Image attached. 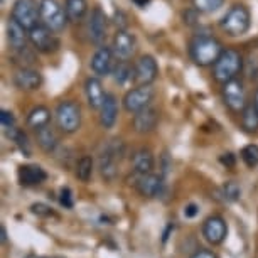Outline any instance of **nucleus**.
I'll return each instance as SVG.
<instances>
[{
	"label": "nucleus",
	"mask_w": 258,
	"mask_h": 258,
	"mask_svg": "<svg viewBox=\"0 0 258 258\" xmlns=\"http://www.w3.org/2000/svg\"><path fill=\"white\" fill-rule=\"evenodd\" d=\"M223 44L213 36H198L189 44V56L198 66H213L221 56Z\"/></svg>",
	"instance_id": "nucleus-1"
},
{
	"label": "nucleus",
	"mask_w": 258,
	"mask_h": 258,
	"mask_svg": "<svg viewBox=\"0 0 258 258\" xmlns=\"http://www.w3.org/2000/svg\"><path fill=\"white\" fill-rule=\"evenodd\" d=\"M125 155V145L121 140L113 139L105 145L98 157V169L105 181H113L118 174L120 162Z\"/></svg>",
	"instance_id": "nucleus-2"
},
{
	"label": "nucleus",
	"mask_w": 258,
	"mask_h": 258,
	"mask_svg": "<svg viewBox=\"0 0 258 258\" xmlns=\"http://www.w3.org/2000/svg\"><path fill=\"white\" fill-rule=\"evenodd\" d=\"M243 70V56L236 49H225L213 64V76L218 83L235 80Z\"/></svg>",
	"instance_id": "nucleus-3"
},
{
	"label": "nucleus",
	"mask_w": 258,
	"mask_h": 258,
	"mask_svg": "<svg viewBox=\"0 0 258 258\" xmlns=\"http://www.w3.org/2000/svg\"><path fill=\"white\" fill-rule=\"evenodd\" d=\"M220 26L230 37H240L243 34H246L248 29L251 26L250 11H248L245 6H241V4H235V6L223 16V19L220 21Z\"/></svg>",
	"instance_id": "nucleus-4"
},
{
	"label": "nucleus",
	"mask_w": 258,
	"mask_h": 258,
	"mask_svg": "<svg viewBox=\"0 0 258 258\" xmlns=\"http://www.w3.org/2000/svg\"><path fill=\"white\" fill-rule=\"evenodd\" d=\"M39 16H41V22L56 34L64 31L68 21H70L66 9L57 0H41L39 2Z\"/></svg>",
	"instance_id": "nucleus-5"
},
{
	"label": "nucleus",
	"mask_w": 258,
	"mask_h": 258,
	"mask_svg": "<svg viewBox=\"0 0 258 258\" xmlns=\"http://www.w3.org/2000/svg\"><path fill=\"white\" fill-rule=\"evenodd\" d=\"M56 125L61 132L64 134H75L81 126V108L76 101L64 100L56 106L54 111Z\"/></svg>",
	"instance_id": "nucleus-6"
},
{
	"label": "nucleus",
	"mask_w": 258,
	"mask_h": 258,
	"mask_svg": "<svg viewBox=\"0 0 258 258\" xmlns=\"http://www.w3.org/2000/svg\"><path fill=\"white\" fill-rule=\"evenodd\" d=\"M154 88L150 85H137L135 88L128 90L123 96V108L128 111V113H139L140 110L150 106L154 100Z\"/></svg>",
	"instance_id": "nucleus-7"
},
{
	"label": "nucleus",
	"mask_w": 258,
	"mask_h": 258,
	"mask_svg": "<svg viewBox=\"0 0 258 258\" xmlns=\"http://www.w3.org/2000/svg\"><path fill=\"white\" fill-rule=\"evenodd\" d=\"M29 42L39 52H54L59 47V39L57 34L52 32L44 24H37L29 31Z\"/></svg>",
	"instance_id": "nucleus-8"
},
{
	"label": "nucleus",
	"mask_w": 258,
	"mask_h": 258,
	"mask_svg": "<svg viewBox=\"0 0 258 258\" xmlns=\"http://www.w3.org/2000/svg\"><path fill=\"white\" fill-rule=\"evenodd\" d=\"M221 96L225 105L235 113H241L243 108L248 105L246 103V93H245V86H243V81L235 78V80H230L226 83H223L221 88Z\"/></svg>",
	"instance_id": "nucleus-9"
},
{
	"label": "nucleus",
	"mask_w": 258,
	"mask_h": 258,
	"mask_svg": "<svg viewBox=\"0 0 258 258\" xmlns=\"http://www.w3.org/2000/svg\"><path fill=\"white\" fill-rule=\"evenodd\" d=\"M12 19L27 31L37 26L41 16H39V6L36 0H16L12 6Z\"/></svg>",
	"instance_id": "nucleus-10"
},
{
	"label": "nucleus",
	"mask_w": 258,
	"mask_h": 258,
	"mask_svg": "<svg viewBox=\"0 0 258 258\" xmlns=\"http://www.w3.org/2000/svg\"><path fill=\"white\" fill-rule=\"evenodd\" d=\"M111 47H113V52L118 61H130L135 54V49H137V39L126 29H118L113 36Z\"/></svg>",
	"instance_id": "nucleus-11"
},
{
	"label": "nucleus",
	"mask_w": 258,
	"mask_h": 258,
	"mask_svg": "<svg viewBox=\"0 0 258 258\" xmlns=\"http://www.w3.org/2000/svg\"><path fill=\"white\" fill-rule=\"evenodd\" d=\"M115 52H113V47H108V46H98V49L95 51L93 57H91V70L96 76H110L113 73V68H115Z\"/></svg>",
	"instance_id": "nucleus-12"
},
{
	"label": "nucleus",
	"mask_w": 258,
	"mask_h": 258,
	"mask_svg": "<svg viewBox=\"0 0 258 258\" xmlns=\"http://www.w3.org/2000/svg\"><path fill=\"white\" fill-rule=\"evenodd\" d=\"M226 235H228V225L225 221V218L218 216H209L206 221L203 223V236L204 240L211 245H221L223 241L226 240Z\"/></svg>",
	"instance_id": "nucleus-13"
},
{
	"label": "nucleus",
	"mask_w": 258,
	"mask_h": 258,
	"mask_svg": "<svg viewBox=\"0 0 258 258\" xmlns=\"http://www.w3.org/2000/svg\"><path fill=\"white\" fill-rule=\"evenodd\" d=\"M106 31H108V17L100 7H95L88 21V37L96 46H103Z\"/></svg>",
	"instance_id": "nucleus-14"
},
{
	"label": "nucleus",
	"mask_w": 258,
	"mask_h": 258,
	"mask_svg": "<svg viewBox=\"0 0 258 258\" xmlns=\"http://www.w3.org/2000/svg\"><path fill=\"white\" fill-rule=\"evenodd\" d=\"M134 71H135V83L137 85H152L159 75L157 61L154 59V56L144 54L134 64Z\"/></svg>",
	"instance_id": "nucleus-15"
},
{
	"label": "nucleus",
	"mask_w": 258,
	"mask_h": 258,
	"mask_svg": "<svg viewBox=\"0 0 258 258\" xmlns=\"http://www.w3.org/2000/svg\"><path fill=\"white\" fill-rule=\"evenodd\" d=\"M14 85L22 91H36L42 85V75L32 68H21L14 73Z\"/></svg>",
	"instance_id": "nucleus-16"
},
{
	"label": "nucleus",
	"mask_w": 258,
	"mask_h": 258,
	"mask_svg": "<svg viewBox=\"0 0 258 258\" xmlns=\"http://www.w3.org/2000/svg\"><path fill=\"white\" fill-rule=\"evenodd\" d=\"M135 187L144 198H157L164 191V179L152 172L140 174L137 182H135Z\"/></svg>",
	"instance_id": "nucleus-17"
},
{
	"label": "nucleus",
	"mask_w": 258,
	"mask_h": 258,
	"mask_svg": "<svg viewBox=\"0 0 258 258\" xmlns=\"http://www.w3.org/2000/svg\"><path fill=\"white\" fill-rule=\"evenodd\" d=\"M85 95H86V101H88L90 108L93 110H100L101 105L106 98L103 83H101L100 76H90L86 78L85 81Z\"/></svg>",
	"instance_id": "nucleus-18"
},
{
	"label": "nucleus",
	"mask_w": 258,
	"mask_h": 258,
	"mask_svg": "<svg viewBox=\"0 0 258 258\" xmlns=\"http://www.w3.org/2000/svg\"><path fill=\"white\" fill-rule=\"evenodd\" d=\"M157 123H159V111L152 108V106H147V108L140 110L139 113L134 115V120H132L134 130L137 134L154 132Z\"/></svg>",
	"instance_id": "nucleus-19"
},
{
	"label": "nucleus",
	"mask_w": 258,
	"mask_h": 258,
	"mask_svg": "<svg viewBox=\"0 0 258 258\" xmlns=\"http://www.w3.org/2000/svg\"><path fill=\"white\" fill-rule=\"evenodd\" d=\"M17 177L22 186H39L47 179V172L37 164H24L17 170Z\"/></svg>",
	"instance_id": "nucleus-20"
},
{
	"label": "nucleus",
	"mask_w": 258,
	"mask_h": 258,
	"mask_svg": "<svg viewBox=\"0 0 258 258\" xmlns=\"http://www.w3.org/2000/svg\"><path fill=\"white\" fill-rule=\"evenodd\" d=\"M118 118V100L113 93H106V98L100 108V125L103 128H113Z\"/></svg>",
	"instance_id": "nucleus-21"
},
{
	"label": "nucleus",
	"mask_w": 258,
	"mask_h": 258,
	"mask_svg": "<svg viewBox=\"0 0 258 258\" xmlns=\"http://www.w3.org/2000/svg\"><path fill=\"white\" fill-rule=\"evenodd\" d=\"M7 39L14 51H24V49H27L29 31L24 29L21 24L16 22L14 19H11L7 24Z\"/></svg>",
	"instance_id": "nucleus-22"
},
{
	"label": "nucleus",
	"mask_w": 258,
	"mask_h": 258,
	"mask_svg": "<svg viewBox=\"0 0 258 258\" xmlns=\"http://www.w3.org/2000/svg\"><path fill=\"white\" fill-rule=\"evenodd\" d=\"M132 167L135 170V174H149L154 169V154L149 149H139L135 150L132 155Z\"/></svg>",
	"instance_id": "nucleus-23"
},
{
	"label": "nucleus",
	"mask_w": 258,
	"mask_h": 258,
	"mask_svg": "<svg viewBox=\"0 0 258 258\" xmlns=\"http://www.w3.org/2000/svg\"><path fill=\"white\" fill-rule=\"evenodd\" d=\"M49 121H51V111L49 108H46V106H42V105L34 106L27 113V125L31 126L32 130H36V132L49 125Z\"/></svg>",
	"instance_id": "nucleus-24"
},
{
	"label": "nucleus",
	"mask_w": 258,
	"mask_h": 258,
	"mask_svg": "<svg viewBox=\"0 0 258 258\" xmlns=\"http://www.w3.org/2000/svg\"><path fill=\"white\" fill-rule=\"evenodd\" d=\"M37 144L39 147L44 150L46 154H54L56 149L59 147V139H57V135L54 130L51 128L49 125L44 126V128L37 130Z\"/></svg>",
	"instance_id": "nucleus-25"
},
{
	"label": "nucleus",
	"mask_w": 258,
	"mask_h": 258,
	"mask_svg": "<svg viewBox=\"0 0 258 258\" xmlns=\"http://www.w3.org/2000/svg\"><path fill=\"white\" fill-rule=\"evenodd\" d=\"M113 80L116 85L120 86H125L128 85L130 81H135V71H134V66L130 64L128 61H118L113 68V73H111Z\"/></svg>",
	"instance_id": "nucleus-26"
},
{
	"label": "nucleus",
	"mask_w": 258,
	"mask_h": 258,
	"mask_svg": "<svg viewBox=\"0 0 258 258\" xmlns=\"http://www.w3.org/2000/svg\"><path fill=\"white\" fill-rule=\"evenodd\" d=\"M64 9L71 22H80L88 12V2L86 0H66Z\"/></svg>",
	"instance_id": "nucleus-27"
},
{
	"label": "nucleus",
	"mask_w": 258,
	"mask_h": 258,
	"mask_svg": "<svg viewBox=\"0 0 258 258\" xmlns=\"http://www.w3.org/2000/svg\"><path fill=\"white\" fill-rule=\"evenodd\" d=\"M241 126L250 134L258 132V111L255 105H246L241 111Z\"/></svg>",
	"instance_id": "nucleus-28"
},
{
	"label": "nucleus",
	"mask_w": 258,
	"mask_h": 258,
	"mask_svg": "<svg viewBox=\"0 0 258 258\" xmlns=\"http://www.w3.org/2000/svg\"><path fill=\"white\" fill-rule=\"evenodd\" d=\"M93 169H95V162H93V157H90V155H83V157L78 160L76 164V177L78 181L81 182H88L91 176H93Z\"/></svg>",
	"instance_id": "nucleus-29"
},
{
	"label": "nucleus",
	"mask_w": 258,
	"mask_h": 258,
	"mask_svg": "<svg viewBox=\"0 0 258 258\" xmlns=\"http://www.w3.org/2000/svg\"><path fill=\"white\" fill-rule=\"evenodd\" d=\"M6 134H7V137L12 140V142H16V145L21 149V152L24 155H31V145H29V139H27L26 134L21 132V130H17L16 126L6 128Z\"/></svg>",
	"instance_id": "nucleus-30"
},
{
	"label": "nucleus",
	"mask_w": 258,
	"mask_h": 258,
	"mask_svg": "<svg viewBox=\"0 0 258 258\" xmlns=\"http://www.w3.org/2000/svg\"><path fill=\"white\" fill-rule=\"evenodd\" d=\"M241 160L245 162L246 167H256L258 165V145L256 144H248L241 149Z\"/></svg>",
	"instance_id": "nucleus-31"
},
{
	"label": "nucleus",
	"mask_w": 258,
	"mask_h": 258,
	"mask_svg": "<svg viewBox=\"0 0 258 258\" xmlns=\"http://www.w3.org/2000/svg\"><path fill=\"white\" fill-rule=\"evenodd\" d=\"M223 4H225V0H192L194 11L203 14L216 12L218 9L223 7Z\"/></svg>",
	"instance_id": "nucleus-32"
},
{
	"label": "nucleus",
	"mask_w": 258,
	"mask_h": 258,
	"mask_svg": "<svg viewBox=\"0 0 258 258\" xmlns=\"http://www.w3.org/2000/svg\"><path fill=\"white\" fill-rule=\"evenodd\" d=\"M240 194H241V189L240 186L235 182V181H228L223 184V187H221V196L225 201L228 203H235L240 199Z\"/></svg>",
	"instance_id": "nucleus-33"
},
{
	"label": "nucleus",
	"mask_w": 258,
	"mask_h": 258,
	"mask_svg": "<svg viewBox=\"0 0 258 258\" xmlns=\"http://www.w3.org/2000/svg\"><path fill=\"white\" fill-rule=\"evenodd\" d=\"M31 211L36 214L39 218H51V216H56L52 208H49L47 204H42V203H36L31 206Z\"/></svg>",
	"instance_id": "nucleus-34"
},
{
	"label": "nucleus",
	"mask_w": 258,
	"mask_h": 258,
	"mask_svg": "<svg viewBox=\"0 0 258 258\" xmlns=\"http://www.w3.org/2000/svg\"><path fill=\"white\" fill-rule=\"evenodd\" d=\"M59 203H61V206H64L68 209H71L73 206H75V199H73V192H71L70 187H62L61 189Z\"/></svg>",
	"instance_id": "nucleus-35"
},
{
	"label": "nucleus",
	"mask_w": 258,
	"mask_h": 258,
	"mask_svg": "<svg viewBox=\"0 0 258 258\" xmlns=\"http://www.w3.org/2000/svg\"><path fill=\"white\" fill-rule=\"evenodd\" d=\"M0 123H2V128H11V126H16V116L12 115V111L9 110H2L0 111Z\"/></svg>",
	"instance_id": "nucleus-36"
},
{
	"label": "nucleus",
	"mask_w": 258,
	"mask_h": 258,
	"mask_svg": "<svg viewBox=\"0 0 258 258\" xmlns=\"http://www.w3.org/2000/svg\"><path fill=\"white\" fill-rule=\"evenodd\" d=\"M189 258H218L211 250H204V248H201V250L194 251Z\"/></svg>",
	"instance_id": "nucleus-37"
},
{
	"label": "nucleus",
	"mask_w": 258,
	"mask_h": 258,
	"mask_svg": "<svg viewBox=\"0 0 258 258\" xmlns=\"http://www.w3.org/2000/svg\"><path fill=\"white\" fill-rule=\"evenodd\" d=\"M198 213H199L198 204H187V206L184 208V216H186V218H194Z\"/></svg>",
	"instance_id": "nucleus-38"
},
{
	"label": "nucleus",
	"mask_w": 258,
	"mask_h": 258,
	"mask_svg": "<svg viewBox=\"0 0 258 258\" xmlns=\"http://www.w3.org/2000/svg\"><path fill=\"white\" fill-rule=\"evenodd\" d=\"M220 162L226 167H235V155L233 154H225L220 157Z\"/></svg>",
	"instance_id": "nucleus-39"
},
{
	"label": "nucleus",
	"mask_w": 258,
	"mask_h": 258,
	"mask_svg": "<svg viewBox=\"0 0 258 258\" xmlns=\"http://www.w3.org/2000/svg\"><path fill=\"white\" fill-rule=\"evenodd\" d=\"M0 235H2V236H0V240H2V243H6L7 241V230H6V226H0Z\"/></svg>",
	"instance_id": "nucleus-40"
},
{
	"label": "nucleus",
	"mask_w": 258,
	"mask_h": 258,
	"mask_svg": "<svg viewBox=\"0 0 258 258\" xmlns=\"http://www.w3.org/2000/svg\"><path fill=\"white\" fill-rule=\"evenodd\" d=\"M172 230H174V225H169V226H167V230L164 231V238H162V241H164V243L167 241V238H169V233L172 231Z\"/></svg>",
	"instance_id": "nucleus-41"
},
{
	"label": "nucleus",
	"mask_w": 258,
	"mask_h": 258,
	"mask_svg": "<svg viewBox=\"0 0 258 258\" xmlns=\"http://www.w3.org/2000/svg\"><path fill=\"white\" fill-rule=\"evenodd\" d=\"M253 105H255V108L258 111V90L255 91V95H253Z\"/></svg>",
	"instance_id": "nucleus-42"
},
{
	"label": "nucleus",
	"mask_w": 258,
	"mask_h": 258,
	"mask_svg": "<svg viewBox=\"0 0 258 258\" xmlns=\"http://www.w3.org/2000/svg\"><path fill=\"white\" fill-rule=\"evenodd\" d=\"M26 258H44V256H37V255H27Z\"/></svg>",
	"instance_id": "nucleus-43"
},
{
	"label": "nucleus",
	"mask_w": 258,
	"mask_h": 258,
	"mask_svg": "<svg viewBox=\"0 0 258 258\" xmlns=\"http://www.w3.org/2000/svg\"><path fill=\"white\" fill-rule=\"evenodd\" d=\"M56 258H61V256H56Z\"/></svg>",
	"instance_id": "nucleus-44"
}]
</instances>
